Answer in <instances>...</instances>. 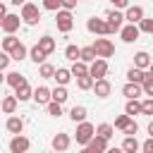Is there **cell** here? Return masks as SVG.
I'll use <instances>...</instances> for the list:
<instances>
[{"label":"cell","instance_id":"obj_1","mask_svg":"<svg viewBox=\"0 0 153 153\" xmlns=\"http://www.w3.org/2000/svg\"><path fill=\"white\" fill-rule=\"evenodd\" d=\"M96 136V127L91 122H79L76 124V131H74V139L79 146H88V141Z\"/></svg>","mask_w":153,"mask_h":153},{"label":"cell","instance_id":"obj_2","mask_svg":"<svg viewBox=\"0 0 153 153\" xmlns=\"http://www.w3.org/2000/svg\"><path fill=\"white\" fill-rule=\"evenodd\" d=\"M19 17H22V22H24V24L33 26V24H38V22H41V10H38V5H33V2H26V5H22V12H19Z\"/></svg>","mask_w":153,"mask_h":153},{"label":"cell","instance_id":"obj_3","mask_svg":"<svg viewBox=\"0 0 153 153\" xmlns=\"http://www.w3.org/2000/svg\"><path fill=\"white\" fill-rule=\"evenodd\" d=\"M55 24H57V31L69 33V31H72V26H74L72 10H57V12H55Z\"/></svg>","mask_w":153,"mask_h":153},{"label":"cell","instance_id":"obj_4","mask_svg":"<svg viewBox=\"0 0 153 153\" xmlns=\"http://www.w3.org/2000/svg\"><path fill=\"white\" fill-rule=\"evenodd\" d=\"M93 50H96V55L98 57H103V60H108V57H112L115 55V43L110 41V38H96L93 41Z\"/></svg>","mask_w":153,"mask_h":153},{"label":"cell","instance_id":"obj_5","mask_svg":"<svg viewBox=\"0 0 153 153\" xmlns=\"http://www.w3.org/2000/svg\"><path fill=\"white\" fill-rule=\"evenodd\" d=\"M105 22H108L110 33H120V31H122V26H124V14H122L120 10H110V12H108V17H105Z\"/></svg>","mask_w":153,"mask_h":153},{"label":"cell","instance_id":"obj_6","mask_svg":"<svg viewBox=\"0 0 153 153\" xmlns=\"http://www.w3.org/2000/svg\"><path fill=\"white\" fill-rule=\"evenodd\" d=\"M108 60H103V57H96L91 65H88V74L93 76V79H105L108 76Z\"/></svg>","mask_w":153,"mask_h":153},{"label":"cell","instance_id":"obj_7","mask_svg":"<svg viewBox=\"0 0 153 153\" xmlns=\"http://www.w3.org/2000/svg\"><path fill=\"white\" fill-rule=\"evenodd\" d=\"M29 148H31V141L24 134H14L10 139V153H29Z\"/></svg>","mask_w":153,"mask_h":153},{"label":"cell","instance_id":"obj_8","mask_svg":"<svg viewBox=\"0 0 153 153\" xmlns=\"http://www.w3.org/2000/svg\"><path fill=\"white\" fill-rule=\"evenodd\" d=\"M86 29L91 33H98V36H110V29H108V22L105 19H98V17H91L86 22Z\"/></svg>","mask_w":153,"mask_h":153},{"label":"cell","instance_id":"obj_9","mask_svg":"<svg viewBox=\"0 0 153 153\" xmlns=\"http://www.w3.org/2000/svg\"><path fill=\"white\" fill-rule=\"evenodd\" d=\"M69 143H72V139H69L67 131H57V134L53 136V141H50V146H53L55 153H65V151L69 148Z\"/></svg>","mask_w":153,"mask_h":153},{"label":"cell","instance_id":"obj_10","mask_svg":"<svg viewBox=\"0 0 153 153\" xmlns=\"http://www.w3.org/2000/svg\"><path fill=\"white\" fill-rule=\"evenodd\" d=\"M139 36H141L139 24H124L122 31H120V38H122L124 43H134V41H139Z\"/></svg>","mask_w":153,"mask_h":153},{"label":"cell","instance_id":"obj_11","mask_svg":"<svg viewBox=\"0 0 153 153\" xmlns=\"http://www.w3.org/2000/svg\"><path fill=\"white\" fill-rule=\"evenodd\" d=\"M143 17H146V14H143V7H141V5H129V7L124 10V22H127V24H139Z\"/></svg>","mask_w":153,"mask_h":153},{"label":"cell","instance_id":"obj_12","mask_svg":"<svg viewBox=\"0 0 153 153\" xmlns=\"http://www.w3.org/2000/svg\"><path fill=\"white\" fill-rule=\"evenodd\" d=\"M19 24H22V17H19V14H10V12H7V14L2 17V26H0V29H2L5 33H14V31L19 29Z\"/></svg>","mask_w":153,"mask_h":153},{"label":"cell","instance_id":"obj_13","mask_svg":"<svg viewBox=\"0 0 153 153\" xmlns=\"http://www.w3.org/2000/svg\"><path fill=\"white\" fill-rule=\"evenodd\" d=\"M122 96H127V100H134V98H141V96H143V88H141V84L127 81V84L122 86Z\"/></svg>","mask_w":153,"mask_h":153},{"label":"cell","instance_id":"obj_14","mask_svg":"<svg viewBox=\"0 0 153 153\" xmlns=\"http://www.w3.org/2000/svg\"><path fill=\"white\" fill-rule=\"evenodd\" d=\"M33 100H36V105H48V103L53 100L50 88H48V86H38V88H33Z\"/></svg>","mask_w":153,"mask_h":153},{"label":"cell","instance_id":"obj_15","mask_svg":"<svg viewBox=\"0 0 153 153\" xmlns=\"http://www.w3.org/2000/svg\"><path fill=\"white\" fill-rule=\"evenodd\" d=\"M5 129H7L12 136H14V134H22V131H24V120L17 117V115H10L7 122H5Z\"/></svg>","mask_w":153,"mask_h":153},{"label":"cell","instance_id":"obj_16","mask_svg":"<svg viewBox=\"0 0 153 153\" xmlns=\"http://www.w3.org/2000/svg\"><path fill=\"white\" fill-rule=\"evenodd\" d=\"M93 91H96V96H98V98H108V96H110V91H112V86H110V81H108V79H96Z\"/></svg>","mask_w":153,"mask_h":153},{"label":"cell","instance_id":"obj_17","mask_svg":"<svg viewBox=\"0 0 153 153\" xmlns=\"http://www.w3.org/2000/svg\"><path fill=\"white\" fill-rule=\"evenodd\" d=\"M36 45H38L45 55H53V53H55V38H53V36H48V33H45V36H41Z\"/></svg>","mask_w":153,"mask_h":153},{"label":"cell","instance_id":"obj_18","mask_svg":"<svg viewBox=\"0 0 153 153\" xmlns=\"http://www.w3.org/2000/svg\"><path fill=\"white\" fill-rule=\"evenodd\" d=\"M14 96H17V100H19V103H24V100L33 98V88L29 86V81H24L22 86H17V88H14Z\"/></svg>","mask_w":153,"mask_h":153},{"label":"cell","instance_id":"obj_19","mask_svg":"<svg viewBox=\"0 0 153 153\" xmlns=\"http://www.w3.org/2000/svg\"><path fill=\"white\" fill-rule=\"evenodd\" d=\"M17 96H2V103H0V110L5 112V115H14V110H17Z\"/></svg>","mask_w":153,"mask_h":153},{"label":"cell","instance_id":"obj_20","mask_svg":"<svg viewBox=\"0 0 153 153\" xmlns=\"http://www.w3.org/2000/svg\"><path fill=\"white\" fill-rule=\"evenodd\" d=\"M151 55L146 53V50H139L136 55H134V67H139V69H148L151 67Z\"/></svg>","mask_w":153,"mask_h":153},{"label":"cell","instance_id":"obj_21","mask_svg":"<svg viewBox=\"0 0 153 153\" xmlns=\"http://www.w3.org/2000/svg\"><path fill=\"white\" fill-rule=\"evenodd\" d=\"M146 76H148V72L146 69H139V67H131L127 72V81H131V84H143Z\"/></svg>","mask_w":153,"mask_h":153},{"label":"cell","instance_id":"obj_22","mask_svg":"<svg viewBox=\"0 0 153 153\" xmlns=\"http://www.w3.org/2000/svg\"><path fill=\"white\" fill-rule=\"evenodd\" d=\"M53 79L57 81V86H67V84H69V79H72V72H69L67 67H57Z\"/></svg>","mask_w":153,"mask_h":153},{"label":"cell","instance_id":"obj_23","mask_svg":"<svg viewBox=\"0 0 153 153\" xmlns=\"http://www.w3.org/2000/svg\"><path fill=\"white\" fill-rule=\"evenodd\" d=\"M86 115H88V110H86L84 105H74V108L69 110V120L76 122V124H79V122H86Z\"/></svg>","mask_w":153,"mask_h":153},{"label":"cell","instance_id":"obj_24","mask_svg":"<svg viewBox=\"0 0 153 153\" xmlns=\"http://www.w3.org/2000/svg\"><path fill=\"white\" fill-rule=\"evenodd\" d=\"M122 151H124V153H139V151H141V143L136 141V136H124Z\"/></svg>","mask_w":153,"mask_h":153},{"label":"cell","instance_id":"obj_25","mask_svg":"<svg viewBox=\"0 0 153 153\" xmlns=\"http://www.w3.org/2000/svg\"><path fill=\"white\" fill-rule=\"evenodd\" d=\"M19 43H22V41H19V38L14 36V33H7V36L2 38V45H0V48H2L5 53H12V50H14V48H17Z\"/></svg>","mask_w":153,"mask_h":153},{"label":"cell","instance_id":"obj_26","mask_svg":"<svg viewBox=\"0 0 153 153\" xmlns=\"http://www.w3.org/2000/svg\"><path fill=\"white\" fill-rule=\"evenodd\" d=\"M88 146H91L93 151H98V153H105V151H108V139H103V136L96 134V136L88 141Z\"/></svg>","mask_w":153,"mask_h":153},{"label":"cell","instance_id":"obj_27","mask_svg":"<svg viewBox=\"0 0 153 153\" xmlns=\"http://www.w3.org/2000/svg\"><path fill=\"white\" fill-rule=\"evenodd\" d=\"M72 76L76 79V76H84V74H88V65L86 62H81V60H76V62H72Z\"/></svg>","mask_w":153,"mask_h":153},{"label":"cell","instance_id":"obj_28","mask_svg":"<svg viewBox=\"0 0 153 153\" xmlns=\"http://www.w3.org/2000/svg\"><path fill=\"white\" fill-rule=\"evenodd\" d=\"M5 81H7L12 88H17V86H22V84L26 81V76H22L19 72H10V74H5Z\"/></svg>","mask_w":153,"mask_h":153},{"label":"cell","instance_id":"obj_29","mask_svg":"<svg viewBox=\"0 0 153 153\" xmlns=\"http://www.w3.org/2000/svg\"><path fill=\"white\" fill-rule=\"evenodd\" d=\"M50 93H53V100H55V103H65V100L69 98L67 86H55V88H50Z\"/></svg>","mask_w":153,"mask_h":153},{"label":"cell","instance_id":"obj_30","mask_svg":"<svg viewBox=\"0 0 153 153\" xmlns=\"http://www.w3.org/2000/svg\"><path fill=\"white\" fill-rule=\"evenodd\" d=\"M124 112H127L129 117H134V115H141V100H139V98H134V100H127V105H124Z\"/></svg>","mask_w":153,"mask_h":153},{"label":"cell","instance_id":"obj_31","mask_svg":"<svg viewBox=\"0 0 153 153\" xmlns=\"http://www.w3.org/2000/svg\"><path fill=\"white\" fill-rule=\"evenodd\" d=\"M96 134L110 141V139H112V134H115V127H112V124H108V122H103V124H98V127H96Z\"/></svg>","mask_w":153,"mask_h":153},{"label":"cell","instance_id":"obj_32","mask_svg":"<svg viewBox=\"0 0 153 153\" xmlns=\"http://www.w3.org/2000/svg\"><path fill=\"white\" fill-rule=\"evenodd\" d=\"M98 55H96V50H93V45H86V48H81V55H79V60L81 62H86V65H91L93 60H96Z\"/></svg>","mask_w":153,"mask_h":153},{"label":"cell","instance_id":"obj_33","mask_svg":"<svg viewBox=\"0 0 153 153\" xmlns=\"http://www.w3.org/2000/svg\"><path fill=\"white\" fill-rule=\"evenodd\" d=\"M93 84H96V79H93L91 74H84V76H76V86H79L81 91H88V88H93Z\"/></svg>","mask_w":153,"mask_h":153},{"label":"cell","instance_id":"obj_34","mask_svg":"<svg viewBox=\"0 0 153 153\" xmlns=\"http://www.w3.org/2000/svg\"><path fill=\"white\" fill-rule=\"evenodd\" d=\"M10 57H12V60H17V62H22L24 57H29V50H26V45H24V43H19V45H17V48L10 53Z\"/></svg>","mask_w":153,"mask_h":153},{"label":"cell","instance_id":"obj_35","mask_svg":"<svg viewBox=\"0 0 153 153\" xmlns=\"http://www.w3.org/2000/svg\"><path fill=\"white\" fill-rule=\"evenodd\" d=\"M29 57H31V60H33V62H36V65H43V62H45V57H48V55H45V53H43V50H41V48H38V45H33V48H31V50H29Z\"/></svg>","mask_w":153,"mask_h":153},{"label":"cell","instance_id":"obj_36","mask_svg":"<svg viewBox=\"0 0 153 153\" xmlns=\"http://www.w3.org/2000/svg\"><path fill=\"white\" fill-rule=\"evenodd\" d=\"M38 76H41V79H53V76H55V67L48 65V62H43V65L38 67Z\"/></svg>","mask_w":153,"mask_h":153},{"label":"cell","instance_id":"obj_37","mask_svg":"<svg viewBox=\"0 0 153 153\" xmlns=\"http://www.w3.org/2000/svg\"><path fill=\"white\" fill-rule=\"evenodd\" d=\"M131 120H134V117H129V115L124 112V115L115 117V124H112V127H115V129H120V131H124V129H127V124H129Z\"/></svg>","mask_w":153,"mask_h":153},{"label":"cell","instance_id":"obj_38","mask_svg":"<svg viewBox=\"0 0 153 153\" xmlns=\"http://www.w3.org/2000/svg\"><path fill=\"white\" fill-rule=\"evenodd\" d=\"M79 55H81V48H76V45H67V48H65V57H67V60L76 62Z\"/></svg>","mask_w":153,"mask_h":153},{"label":"cell","instance_id":"obj_39","mask_svg":"<svg viewBox=\"0 0 153 153\" xmlns=\"http://www.w3.org/2000/svg\"><path fill=\"white\" fill-rule=\"evenodd\" d=\"M45 110H48V115H50V117H60V115H62V103L50 100V103L45 105Z\"/></svg>","mask_w":153,"mask_h":153},{"label":"cell","instance_id":"obj_40","mask_svg":"<svg viewBox=\"0 0 153 153\" xmlns=\"http://www.w3.org/2000/svg\"><path fill=\"white\" fill-rule=\"evenodd\" d=\"M41 7L48 10V12H57V10H62V0H43Z\"/></svg>","mask_w":153,"mask_h":153},{"label":"cell","instance_id":"obj_41","mask_svg":"<svg viewBox=\"0 0 153 153\" xmlns=\"http://www.w3.org/2000/svg\"><path fill=\"white\" fill-rule=\"evenodd\" d=\"M139 29H141V33H151V36H153V17H151V19L143 17V19L139 22Z\"/></svg>","mask_w":153,"mask_h":153},{"label":"cell","instance_id":"obj_42","mask_svg":"<svg viewBox=\"0 0 153 153\" xmlns=\"http://www.w3.org/2000/svg\"><path fill=\"white\" fill-rule=\"evenodd\" d=\"M141 88H143V96H148V98H153V76L148 74L146 79H143V84H141Z\"/></svg>","mask_w":153,"mask_h":153},{"label":"cell","instance_id":"obj_43","mask_svg":"<svg viewBox=\"0 0 153 153\" xmlns=\"http://www.w3.org/2000/svg\"><path fill=\"white\" fill-rule=\"evenodd\" d=\"M141 115H153V98L141 100Z\"/></svg>","mask_w":153,"mask_h":153},{"label":"cell","instance_id":"obj_44","mask_svg":"<svg viewBox=\"0 0 153 153\" xmlns=\"http://www.w3.org/2000/svg\"><path fill=\"white\" fill-rule=\"evenodd\" d=\"M10 60H12V57H10V53H5V50H0V72H2V69H7V65H10Z\"/></svg>","mask_w":153,"mask_h":153},{"label":"cell","instance_id":"obj_45","mask_svg":"<svg viewBox=\"0 0 153 153\" xmlns=\"http://www.w3.org/2000/svg\"><path fill=\"white\" fill-rule=\"evenodd\" d=\"M136 131H139V124H136V122L131 120V122L127 124V129H124V134H127V136H136Z\"/></svg>","mask_w":153,"mask_h":153},{"label":"cell","instance_id":"obj_46","mask_svg":"<svg viewBox=\"0 0 153 153\" xmlns=\"http://www.w3.org/2000/svg\"><path fill=\"white\" fill-rule=\"evenodd\" d=\"M141 151H143V153H153V136H148V139L141 143Z\"/></svg>","mask_w":153,"mask_h":153},{"label":"cell","instance_id":"obj_47","mask_svg":"<svg viewBox=\"0 0 153 153\" xmlns=\"http://www.w3.org/2000/svg\"><path fill=\"white\" fill-rule=\"evenodd\" d=\"M110 2H112L115 10H127L129 7V0H110Z\"/></svg>","mask_w":153,"mask_h":153},{"label":"cell","instance_id":"obj_48","mask_svg":"<svg viewBox=\"0 0 153 153\" xmlns=\"http://www.w3.org/2000/svg\"><path fill=\"white\" fill-rule=\"evenodd\" d=\"M79 0H62V10H74Z\"/></svg>","mask_w":153,"mask_h":153},{"label":"cell","instance_id":"obj_49","mask_svg":"<svg viewBox=\"0 0 153 153\" xmlns=\"http://www.w3.org/2000/svg\"><path fill=\"white\" fill-rule=\"evenodd\" d=\"M5 14H7V5H5V2H0V19H2Z\"/></svg>","mask_w":153,"mask_h":153},{"label":"cell","instance_id":"obj_50","mask_svg":"<svg viewBox=\"0 0 153 153\" xmlns=\"http://www.w3.org/2000/svg\"><path fill=\"white\" fill-rule=\"evenodd\" d=\"M79 153H98V151H93V148H91V146H84V148H81V151H79Z\"/></svg>","mask_w":153,"mask_h":153},{"label":"cell","instance_id":"obj_51","mask_svg":"<svg viewBox=\"0 0 153 153\" xmlns=\"http://www.w3.org/2000/svg\"><path fill=\"white\" fill-rule=\"evenodd\" d=\"M10 2H12V5H17V7H19V5H26V2H29V0H10Z\"/></svg>","mask_w":153,"mask_h":153},{"label":"cell","instance_id":"obj_52","mask_svg":"<svg viewBox=\"0 0 153 153\" xmlns=\"http://www.w3.org/2000/svg\"><path fill=\"white\" fill-rule=\"evenodd\" d=\"M105 153H124V151H122V146H120V148H108Z\"/></svg>","mask_w":153,"mask_h":153},{"label":"cell","instance_id":"obj_53","mask_svg":"<svg viewBox=\"0 0 153 153\" xmlns=\"http://www.w3.org/2000/svg\"><path fill=\"white\" fill-rule=\"evenodd\" d=\"M148 134L153 136V122H148Z\"/></svg>","mask_w":153,"mask_h":153},{"label":"cell","instance_id":"obj_54","mask_svg":"<svg viewBox=\"0 0 153 153\" xmlns=\"http://www.w3.org/2000/svg\"><path fill=\"white\" fill-rule=\"evenodd\" d=\"M148 74H151V76H153V62H151V67H148Z\"/></svg>","mask_w":153,"mask_h":153},{"label":"cell","instance_id":"obj_55","mask_svg":"<svg viewBox=\"0 0 153 153\" xmlns=\"http://www.w3.org/2000/svg\"><path fill=\"white\" fill-rule=\"evenodd\" d=\"M0 84H5V76H2V72H0Z\"/></svg>","mask_w":153,"mask_h":153},{"label":"cell","instance_id":"obj_56","mask_svg":"<svg viewBox=\"0 0 153 153\" xmlns=\"http://www.w3.org/2000/svg\"><path fill=\"white\" fill-rule=\"evenodd\" d=\"M0 26H2V19H0Z\"/></svg>","mask_w":153,"mask_h":153},{"label":"cell","instance_id":"obj_57","mask_svg":"<svg viewBox=\"0 0 153 153\" xmlns=\"http://www.w3.org/2000/svg\"><path fill=\"white\" fill-rule=\"evenodd\" d=\"M0 103H2V96H0Z\"/></svg>","mask_w":153,"mask_h":153},{"label":"cell","instance_id":"obj_58","mask_svg":"<svg viewBox=\"0 0 153 153\" xmlns=\"http://www.w3.org/2000/svg\"><path fill=\"white\" fill-rule=\"evenodd\" d=\"M53 153H55V151H53Z\"/></svg>","mask_w":153,"mask_h":153}]
</instances>
